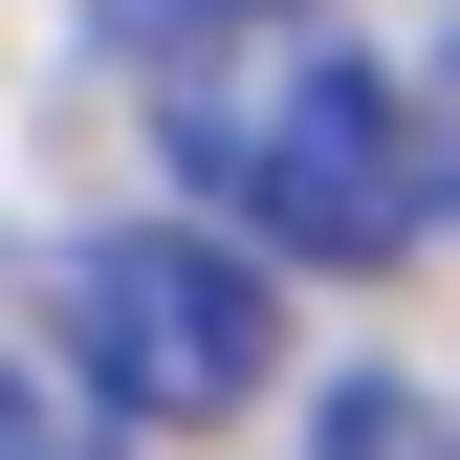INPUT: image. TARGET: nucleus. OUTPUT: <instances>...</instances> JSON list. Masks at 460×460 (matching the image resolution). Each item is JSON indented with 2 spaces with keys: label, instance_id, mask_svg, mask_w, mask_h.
<instances>
[{
  "label": "nucleus",
  "instance_id": "f257e3e1",
  "mask_svg": "<svg viewBox=\"0 0 460 460\" xmlns=\"http://www.w3.org/2000/svg\"><path fill=\"white\" fill-rule=\"evenodd\" d=\"M154 132H176V198L242 219L263 263H394V242H438L417 88H373L329 0H242L219 44H176L154 66Z\"/></svg>",
  "mask_w": 460,
  "mask_h": 460
},
{
  "label": "nucleus",
  "instance_id": "f03ea898",
  "mask_svg": "<svg viewBox=\"0 0 460 460\" xmlns=\"http://www.w3.org/2000/svg\"><path fill=\"white\" fill-rule=\"evenodd\" d=\"M44 329L110 373V417H242V394L285 373V285L242 219H88L66 263H44Z\"/></svg>",
  "mask_w": 460,
  "mask_h": 460
},
{
  "label": "nucleus",
  "instance_id": "7ed1b4c3",
  "mask_svg": "<svg viewBox=\"0 0 460 460\" xmlns=\"http://www.w3.org/2000/svg\"><path fill=\"white\" fill-rule=\"evenodd\" d=\"M0 460H110V373L66 351V329H22V351H0Z\"/></svg>",
  "mask_w": 460,
  "mask_h": 460
},
{
  "label": "nucleus",
  "instance_id": "20e7f679",
  "mask_svg": "<svg viewBox=\"0 0 460 460\" xmlns=\"http://www.w3.org/2000/svg\"><path fill=\"white\" fill-rule=\"evenodd\" d=\"M307 460H460V417L417 373H329V417H307Z\"/></svg>",
  "mask_w": 460,
  "mask_h": 460
},
{
  "label": "nucleus",
  "instance_id": "39448f33",
  "mask_svg": "<svg viewBox=\"0 0 460 460\" xmlns=\"http://www.w3.org/2000/svg\"><path fill=\"white\" fill-rule=\"evenodd\" d=\"M88 22H110V66L154 88V66H176V44H219V22H242V0H88Z\"/></svg>",
  "mask_w": 460,
  "mask_h": 460
},
{
  "label": "nucleus",
  "instance_id": "423d86ee",
  "mask_svg": "<svg viewBox=\"0 0 460 460\" xmlns=\"http://www.w3.org/2000/svg\"><path fill=\"white\" fill-rule=\"evenodd\" d=\"M417 154H438V242H460V22H438V66H417Z\"/></svg>",
  "mask_w": 460,
  "mask_h": 460
}]
</instances>
